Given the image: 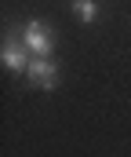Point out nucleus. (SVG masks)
<instances>
[{"instance_id":"1","label":"nucleus","mask_w":131,"mask_h":157,"mask_svg":"<svg viewBox=\"0 0 131 157\" xmlns=\"http://www.w3.org/2000/svg\"><path fill=\"white\" fill-rule=\"evenodd\" d=\"M18 37H22V44H26L37 59H51V51H55V37H51V26H47V22L29 18V22L18 29Z\"/></svg>"},{"instance_id":"2","label":"nucleus","mask_w":131,"mask_h":157,"mask_svg":"<svg viewBox=\"0 0 131 157\" xmlns=\"http://www.w3.org/2000/svg\"><path fill=\"white\" fill-rule=\"evenodd\" d=\"M0 62H4V70H11V73H26L29 62H33V51L22 44V37H4Z\"/></svg>"},{"instance_id":"3","label":"nucleus","mask_w":131,"mask_h":157,"mask_svg":"<svg viewBox=\"0 0 131 157\" xmlns=\"http://www.w3.org/2000/svg\"><path fill=\"white\" fill-rule=\"evenodd\" d=\"M26 80H29L33 88H40V91H55V84H58V66H55L51 59H37V55H33V62H29V70H26Z\"/></svg>"},{"instance_id":"4","label":"nucleus","mask_w":131,"mask_h":157,"mask_svg":"<svg viewBox=\"0 0 131 157\" xmlns=\"http://www.w3.org/2000/svg\"><path fill=\"white\" fill-rule=\"evenodd\" d=\"M73 15L80 22H98L102 7H98V0H73Z\"/></svg>"}]
</instances>
